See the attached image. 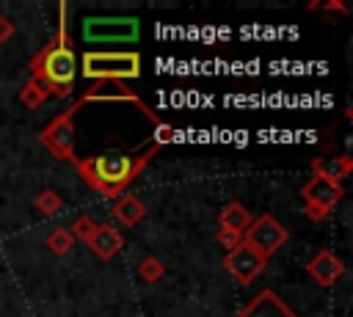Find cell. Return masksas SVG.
Returning a JSON list of instances; mask_svg holds the SVG:
<instances>
[{"label": "cell", "mask_w": 353, "mask_h": 317, "mask_svg": "<svg viewBox=\"0 0 353 317\" xmlns=\"http://www.w3.org/2000/svg\"><path fill=\"white\" fill-rule=\"evenodd\" d=\"M306 273H309L320 287H331V284L345 273V265H342V259H339L336 254H331L328 248H323V251H317V254L312 256V262L306 265Z\"/></svg>", "instance_id": "cell-11"}, {"label": "cell", "mask_w": 353, "mask_h": 317, "mask_svg": "<svg viewBox=\"0 0 353 317\" xmlns=\"http://www.w3.org/2000/svg\"><path fill=\"white\" fill-rule=\"evenodd\" d=\"M83 44H130L141 36L135 17H85L80 25Z\"/></svg>", "instance_id": "cell-4"}, {"label": "cell", "mask_w": 353, "mask_h": 317, "mask_svg": "<svg viewBox=\"0 0 353 317\" xmlns=\"http://www.w3.org/2000/svg\"><path fill=\"white\" fill-rule=\"evenodd\" d=\"M80 102H83V105H85V102H130V105H135L154 127L163 124V119H160L154 110H149V105H146L132 88H127L121 80H99V83H94L91 88H85V94L80 96Z\"/></svg>", "instance_id": "cell-8"}, {"label": "cell", "mask_w": 353, "mask_h": 317, "mask_svg": "<svg viewBox=\"0 0 353 317\" xmlns=\"http://www.w3.org/2000/svg\"><path fill=\"white\" fill-rule=\"evenodd\" d=\"M146 215V204L138 198V196H121L116 204H113V218L121 223V226H135L141 223Z\"/></svg>", "instance_id": "cell-14"}, {"label": "cell", "mask_w": 353, "mask_h": 317, "mask_svg": "<svg viewBox=\"0 0 353 317\" xmlns=\"http://www.w3.org/2000/svg\"><path fill=\"white\" fill-rule=\"evenodd\" d=\"M138 276H141L146 284H154V281H160V278L165 276V265H163L160 259H154V256H146V259H141V265H138Z\"/></svg>", "instance_id": "cell-19"}, {"label": "cell", "mask_w": 353, "mask_h": 317, "mask_svg": "<svg viewBox=\"0 0 353 317\" xmlns=\"http://www.w3.org/2000/svg\"><path fill=\"white\" fill-rule=\"evenodd\" d=\"M47 245H50V251H52V254L66 256V254L74 248V237L69 234V229H66V226H58V229H52V232L47 234Z\"/></svg>", "instance_id": "cell-17"}, {"label": "cell", "mask_w": 353, "mask_h": 317, "mask_svg": "<svg viewBox=\"0 0 353 317\" xmlns=\"http://www.w3.org/2000/svg\"><path fill=\"white\" fill-rule=\"evenodd\" d=\"M154 154H157L154 143L146 152H141V154L102 152V154H91V157H77L74 168H77L80 179L88 187H94L97 193L113 198V196H121L143 174V168L152 163Z\"/></svg>", "instance_id": "cell-1"}, {"label": "cell", "mask_w": 353, "mask_h": 317, "mask_svg": "<svg viewBox=\"0 0 353 317\" xmlns=\"http://www.w3.org/2000/svg\"><path fill=\"white\" fill-rule=\"evenodd\" d=\"M237 317H298V314L273 289H262L237 311Z\"/></svg>", "instance_id": "cell-10"}, {"label": "cell", "mask_w": 353, "mask_h": 317, "mask_svg": "<svg viewBox=\"0 0 353 317\" xmlns=\"http://www.w3.org/2000/svg\"><path fill=\"white\" fill-rule=\"evenodd\" d=\"M88 248H91L99 259L108 262V259H113V256L124 248V237H121V232H119L113 223H97V232H94Z\"/></svg>", "instance_id": "cell-12"}, {"label": "cell", "mask_w": 353, "mask_h": 317, "mask_svg": "<svg viewBox=\"0 0 353 317\" xmlns=\"http://www.w3.org/2000/svg\"><path fill=\"white\" fill-rule=\"evenodd\" d=\"M251 221H254L251 212H248L243 204H237V201H229V204L221 209V229H229V232L243 234Z\"/></svg>", "instance_id": "cell-15"}, {"label": "cell", "mask_w": 353, "mask_h": 317, "mask_svg": "<svg viewBox=\"0 0 353 317\" xmlns=\"http://www.w3.org/2000/svg\"><path fill=\"white\" fill-rule=\"evenodd\" d=\"M287 229L273 218V215H259L248 223V229L243 232V243H248L254 251H259L265 259H270L284 243H287Z\"/></svg>", "instance_id": "cell-7"}, {"label": "cell", "mask_w": 353, "mask_h": 317, "mask_svg": "<svg viewBox=\"0 0 353 317\" xmlns=\"http://www.w3.org/2000/svg\"><path fill=\"white\" fill-rule=\"evenodd\" d=\"M223 265H226V270L245 287V284H251L262 270H265V265H268V259L259 254V251H254L248 243H240L234 251H229L226 254V259H223Z\"/></svg>", "instance_id": "cell-9"}, {"label": "cell", "mask_w": 353, "mask_h": 317, "mask_svg": "<svg viewBox=\"0 0 353 317\" xmlns=\"http://www.w3.org/2000/svg\"><path fill=\"white\" fill-rule=\"evenodd\" d=\"M301 196H303V209L312 221H323L331 207L339 204V198L345 196V187L339 182H328L323 176H312L303 187H301Z\"/></svg>", "instance_id": "cell-6"}, {"label": "cell", "mask_w": 353, "mask_h": 317, "mask_svg": "<svg viewBox=\"0 0 353 317\" xmlns=\"http://www.w3.org/2000/svg\"><path fill=\"white\" fill-rule=\"evenodd\" d=\"M353 171V160L347 154H336V157H317L312 160V174L314 176H323L328 182H339Z\"/></svg>", "instance_id": "cell-13"}, {"label": "cell", "mask_w": 353, "mask_h": 317, "mask_svg": "<svg viewBox=\"0 0 353 317\" xmlns=\"http://www.w3.org/2000/svg\"><path fill=\"white\" fill-rule=\"evenodd\" d=\"M83 108V102L77 99L74 105H69L63 113H58L41 132H39V143L55 157V160H66L74 163V116Z\"/></svg>", "instance_id": "cell-5"}, {"label": "cell", "mask_w": 353, "mask_h": 317, "mask_svg": "<svg viewBox=\"0 0 353 317\" xmlns=\"http://www.w3.org/2000/svg\"><path fill=\"white\" fill-rule=\"evenodd\" d=\"M11 36H14V22H11L8 17H3V14H0V44L11 41Z\"/></svg>", "instance_id": "cell-24"}, {"label": "cell", "mask_w": 353, "mask_h": 317, "mask_svg": "<svg viewBox=\"0 0 353 317\" xmlns=\"http://www.w3.org/2000/svg\"><path fill=\"white\" fill-rule=\"evenodd\" d=\"M306 8H323V11H339V14H347V6L345 3H339V0H325V3H309Z\"/></svg>", "instance_id": "cell-23"}, {"label": "cell", "mask_w": 353, "mask_h": 317, "mask_svg": "<svg viewBox=\"0 0 353 317\" xmlns=\"http://www.w3.org/2000/svg\"><path fill=\"white\" fill-rule=\"evenodd\" d=\"M218 243L226 248V254L229 251H234L240 243H243V234H237V232H229V229H218Z\"/></svg>", "instance_id": "cell-22"}, {"label": "cell", "mask_w": 353, "mask_h": 317, "mask_svg": "<svg viewBox=\"0 0 353 317\" xmlns=\"http://www.w3.org/2000/svg\"><path fill=\"white\" fill-rule=\"evenodd\" d=\"M36 209H39L44 218H52V215H58V212L63 209V198H61L55 190H41V193L36 196Z\"/></svg>", "instance_id": "cell-18"}, {"label": "cell", "mask_w": 353, "mask_h": 317, "mask_svg": "<svg viewBox=\"0 0 353 317\" xmlns=\"http://www.w3.org/2000/svg\"><path fill=\"white\" fill-rule=\"evenodd\" d=\"M94 232H97V221L94 218H88V215H80L74 223H72V229H69V234L77 240V243H91V237H94Z\"/></svg>", "instance_id": "cell-20"}, {"label": "cell", "mask_w": 353, "mask_h": 317, "mask_svg": "<svg viewBox=\"0 0 353 317\" xmlns=\"http://www.w3.org/2000/svg\"><path fill=\"white\" fill-rule=\"evenodd\" d=\"M174 138H176V130H174L171 124H165V121H163V124H157V127H154V146H157V149H160V146H165V143H171Z\"/></svg>", "instance_id": "cell-21"}, {"label": "cell", "mask_w": 353, "mask_h": 317, "mask_svg": "<svg viewBox=\"0 0 353 317\" xmlns=\"http://www.w3.org/2000/svg\"><path fill=\"white\" fill-rule=\"evenodd\" d=\"M50 99V88L41 83V80H36V77H30L25 85H22V91H19V102L25 105V108H39V105H44Z\"/></svg>", "instance_id": "cell-16"}, {"label": "cell", "mask_w": 353, "mask_h": 317, "mask_svg": "<svg viewBox=\"0 0 353 317\" xmlns=\"http://www.w3.org/2000/svg\"><path fill=\"white\" fill-rule=\"evenodd\" d=\"M30 77L41 80L50 88V96L66 99L74 91L77 77V58L69 47V28H66V3L58 6V30L55 36L30 58L28 63Z\"/></svg>", "instance_id": "cell-2"}, {"label": "cell", "mask_w": 353, "mask_h": 317, "mask_svg": "<svg viewBox=\"0 0 353 317\" xmlns=\"http://www.w3.org/2000/svg\"><path fill=\"white\" fill-rule=\"evenodd\" d=\"M85 80H135L141 77V55L132 50H85L80 58Z\"/></svg>", "instance_id": "cell-3"}]
</instances>
